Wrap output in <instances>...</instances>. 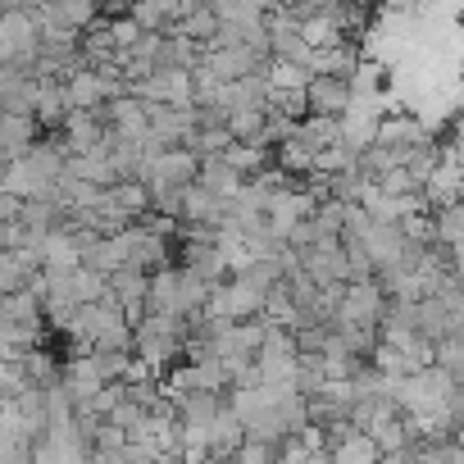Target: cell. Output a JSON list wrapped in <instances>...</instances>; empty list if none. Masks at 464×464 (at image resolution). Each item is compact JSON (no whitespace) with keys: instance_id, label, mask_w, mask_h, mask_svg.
I'll use <instances>...</instances> for the list:
<instances>
[{"instance_id":"1","label":"cell","mask_w":464,"mask_h":464,"mask_svg":"<svg viewBox=\"0 0 464 464\" xmlns=\"http://www.w3.org/2000/svg\"><path fill=\"white\" fill-rule=\"evenodd\" d=\"M60 173H64V150L46 132L19 160H10L5 169H0V191H10L19 200H42V196H51V187L60 182Z\"/></svg>"},{"instance_id":"2","label":"cell","mask_w":464,"mask_h":464,"mask_svg":"<svg viewBox=\"0 0 464 464\" xmlns=\"http://www.w3.org/2000/svg\"><path fill=\"white\" fill-rule=\"evenodd\" d=\"M187 337H191V324H187V319H173V314H141V319L132 324V355H137L146 369L164 373L169 364L182 360Z\"/></svg>"},{"instance_id":"3","label":"cell","mask_w":464,"mask_h":464,"mask_svg":"<svg viewBox=\"0 0 464 464\" xmlns=\"http://www.w3.org/2000/svg\"><path fill=\"white\" fill-rule=\"evenodd\" d=\"M196 164H200V160H196L187 146L150 150L146 164H141V173H137V182H141L146 191H178V187L196 182Z\"/></svg>"},{"instance_id":"4","label":"cell","mask_w":464,"mask_h":464,"mask_svg":"<svg viewBox=\"0 0 464 464\" xmlns=\"http://www.w3.org/2000/svg\"><path fill=\"white\" fill-rule=\"evenodd\" d=\"M351 110H355V82L333 78V73H310V82H305V114L342 119Z\"/></svg>"},{"instance_id":"5","label":"cell","mask_w":464,"mask_h":464,"mask_svg":"<svg viewBox=\"0 0 464 464\" xmlns=\"http://www.w3.org/2000/svg\"><path fill=\"white\" fill-rule=\"evenodd\" d=\"M301 256V274L314 283V287H328V283H351V269H346V251L342 242H314Z\"/></svg>"},{"instance_id":"6","label":"cell","mask_w":464,"mask_h":464,"mask_svg":"<svg viewBox=\"0 0 464 464\" xmlns=\"http://www.w3.org/2000/svg\"><path fill=\"white\" fill-rule=\"evenodd\" d=\"M146 278H150V274H137V269H114V274L105 278V287H110V296L119 301L128 328L146 314Z\"/></svg>"},{"instance_id":"7","label":"cell","mask_w":464,"mask_h":464,"mask_svg":"<svg viewBox=\"0 0 464 464\" xmlns=\"http://www.w3.org/2000/svg\"><path fill=\"white\" fill-rule=\"evenodd\" d=\"M373 141L378 146H396V150H419L432 141V128H423L419 119L401 114V119H378L373 123Z\"/></svg>"},{"instance_id":"8","label":"cell","mask_w":464,"mask_h":464,"mask_svg":"<svg viewBox=\"0 0 464 464\" xmlns=\"http://www.w3.org/2000/svg\"><path fill=\"white\" fill-rule=\"evenodd\" d=\"M265 101H269L265 73H251V78H237V82H223L214 110H223V114H242V110H265Z\"/></svg>"},{"instance_id":"9","label":"cell","mask_w":464,"mask_h":464,"mask_svg":"<svg viewBox=\"0 0 464 464\" xmlns=\"http://www.w3.org/2000/svg\"><path fill=\"white\" fill-rule=\"evenodd\" d=\"M196 187H200V191H209L214 200H232V196L242 191V178L232 173L218 155H205V160L196 164Z\"/></svg>"},{"instance_id":"10","label":"cell","mask_w":464,"mask_h":464,"mask_svg":"<svg viewBox=\"0 0 464 464\" xmlns=\"http://www.w3.org/2000/svg\"><path fill=\"white\" fill-rule=\"evenodd\" d=\"M37 274V260L33 251H10V246H0V296H10V292H24Z\"/></svg>"},{"instance_id":"11","label":"cell","mask_w":464,"mask_h":464,"mask_svg":"<svg viewBox=\"0 0 464 464\" xmlns=\"http://www.w3.org/2000/svg\"><path fill=\"white\" fill-rule=\"evenodd\" d=\"M64 173L69 178H82V182H96V187H110L114 182V169H110L105 146L101 150H87V155H64Z\"/></svg>"},{"instance_id":"12","label":"cell","mask_w":464,"mask_h":464,"mask_svg":"<svg viewBox=\"0 0 464 464\" xmlns=\"http://www.w3.org/2000/svg\"><path fill=\"white\" fill-rule=\"evenodd\" d=\"M209 14L218 24H232V28H260L265 24L260 0H209Z\"/></svg>"},{"instance_id":"13","label":"cell","mask_w":464,"mask_h":464,"mask_svg":"<svg viewBox=\"0 0 464 464\" xmlns=\"http://www.w3.org/2000/svg\"><path fill=\"white\" fill-rule=\"evenodd\" d=\"M0 319L19 324V328H37L42 324V301L28 287L24 292H10V296H0Z\"/></svg>"},{"instance_id":"14","label":"cell","mask_w":464,"mask_h":464,"mask_svg":"<svg viewBox=\"0 0 464 464\" xmlns=\"http://www.w3.org/2000/svg\"><path fill=\"white\" fill-rule=\"evenodd\" d=\"M218 33V19L209 14V5H200V10H191V14H182L164 37H187V42H196V46H209V37Z\"/></svg>"},{"instance_id":"15","label":"cell","mask_w":464,"mask_h":464,"mask_svg":"<svg viewBox=\"0 0 464 464\" xmlns=\"http://www.w3.org/2000/svg\"><path fill=\"white\" fill-rule=\"evenodd\" d=\"M432 364H437L450 382H464V337L450 333V337L432 342Z\"/></svg>"},{"instance_id":"16","label":"cell","mask_w":464,"mask_h":464,"mask_svg":"<svg viewBox=\"0 0 464 464\" xmlns=\"http://www.w3.org/2000/svg\"><path fill=\"white\" fill-rule=\"evenodd\" d=\"M305 82H310V69H301V64L269 60V69H265V87L269 92H305Z\"/></svg>"},{"instance_id":"17","label":"cell","mask_w":464,"mask_h":464,"mask_svg":"<svg viewBox=\"0 0 464 464\" xmlns=\"http://www.w3.org/2000/svg\"><path fill=\"white\" fill-rule=\"evenodd\" d=\"M428 0H387V14H419Z\"/></svg>"},{"instance_id":"18","label":"cell","mask_w":464,"mask_h":464,"mask_svg":"<svg viewBox=\"0 0 464 464\" xmlns=\"http://www.w3.org/2000/svg\"><path fill=\"white\" fill-rule=\"evenodd\" d=\"M265 10H283V5H292V0H260Z\"/></svg>"}]
</instances>
